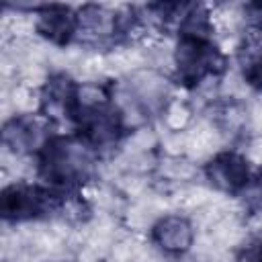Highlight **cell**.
<instances>
[{
    "label": "cell",
    "mask_w": 262,
    "mask_h": 262,
    "mask_svg": "<svg viewBox=\"0 0 262 262\" xmlns=\"http://www.w3.org/2000/svg\"><path fill=\"white\" fill-rule=\"evenodd\" d=\"M37 31L51 43L66 45L78 35V12L68 6H43L37 12Z\"/></svg>",
    "instance_id": "cell-4"
},
{
    "label": "cell",
    "mask_w": 262,
    "mask_h": 262,
    "mask_svg": "<svg viewBox=\"0 0 262 262\" xmlns=\"http://www.w3.org/2000/svg\"><path fill=\"white\" fill-rule=\"evenodd\" d=\"M154 244L172 256L186 254L194 242V227L184 215H164L151 227Z\"/></svg>",
    "instance_id": "cell-3"
},
{
    "label": "cell",
    "mask_w": 262,
    "mask_h": 262,
    "mask_svg": "<svg viewBox=\"0 0 262 262\" xmlns=\"http://www.w3.org/2000/svg\"><path fill=\"white\" fill-rule=\"evenodd\" d=\"M207 180L223 190V192H237L250 184V166L248 160L237 151H221L205 166Z\"/></svg>",
    "instance_id": "cell-2"
},
{
    "label": "cell",
    "mask_w": 262,
    "mask_h": 262,
    "mask_svg": "<svg viewBox=\"0 0 262 262\" xmlns=\"http://www.w3.org/2000/svg\"><path fill=\"white\" fill-rule=\"evenodd\" d=\"M235 262H262V235L246 237L235 250Z\"/></svg>",
    "instance_id": "cell-5"
},
{
    "label": "cell",
    "mask_w": 262,
    "mask_h": 262,
    "mask_svg": "<svg viewBox=\"0 0 262 262\" xmlns=\"http://www.w3.org/2000/svg\"><path fill=\"white\" fill-rule=\"evenodd\" d=\"M174 66L184 84H201L223 70V55L209 39L180 37L174 49Z\"/></svg>",
    "instance_id": "cell-1"
}]
</instances>
